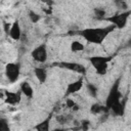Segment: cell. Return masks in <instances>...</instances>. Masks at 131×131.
<instances>
[{"label":"cell","mask_w":131,"mask_h":131,"mask_svg":"<svg viewBox=\"0 0 131 131\" xmlns=\"http://www.w3.org/2000/svg\"><path fill=\"white\" fill-rule=\"evenodd\" d=\"M127 45H128L129 47H131V38L128 40V43H127Z\"/></svg>","instance_id":"cb8c5ba5"},{"label":"cell","mask_w":131,"mask_h":131,"mask_svg":"<svg viewBox=\"0 0 131 131\" xmlns=\"http://www.w3.org/2000/svg\"><path fill=\"white\" fill-rule=\"evenodd\" d=\"M121 99L122 93L120 91V80H117L113 84L105 99V106L107 111H111L115 116H123L124 114L125 106Z\"/></svg>","instance_id":"6da1fadb"},{"label":"cell","mask_w":131,"mask_h":131,"mask_svg":"<svg viewBox=\"0 0 131 131\" xmlns=\"http://www.w3.org/2000/svg\"><path fill=\"white\" fill-rule=\"evenodd\" d=\"M86 89H87V92H88V94L91 96V97H93V98H96L97 97V94H98V88L94 85V84H92V83H87L86 84Z\"/></svg>","instance_id":"2e32d148"},{"label":"cell","mask_w":131,"mask_h":131,"mask_svg":"<svg viewBox=\"0 0 131 131\" xmlns=\"http://www.w3.org/2000/svg\"><path fill=\"white\" fill-rule=\"evenodd\" d=\"M53 131H64L63 129H61V128H57V129H54Z\"/></svg>","instance_id":"d4e9b609"},{"label":"cell","mask_w":131,"mask_h":131,"mask_svg":"<svg viewBox=\"0 0 131 131\" xmlns=\"http://www.w3.org/2000/svg\"><path fill=\"white\" fill-rule=\"evenodd\" d=\"M115 5L117 6V8H119V9H122L123 11L129 10V9H128V3H127L126 1H123V0L115 1Z\"/></svg>","instance_id":"44dd1931"},{"label":"cell","mask_w":131,"mask_h":131,"mask_svg":"<svg viewBox=\"0 0 131 131\" xmlns=\"http://www.w3.org/2000/svg\"><path fill=\"white\" fill-rule=\"evenodd\" d=\"M8 35L14 41L20 40V38H21V28H20V25H19L18 20H14L12 23V25L10 26Z\"/></svg>","instance_id":"30bf717a"},{"label":"cell","mask_w":131,"mask_h":131,"mask_svg":"<svg viewBox=\"0 0 131 131\" xmlns=\"http://www.w3.org/2000/svg\"><path fill=\"white\" fill-rule=\"evenodd\" d=\"M54 64L56 67H59V68H62V69H67L69 71L75 72V73L80 74L82 76L85 75L86 71H87L84 64L79 63V62H74V61H60V62H56Z\"/></svg>","instance_id":"8992f818"},{"label":"cell","mask_w":131,"mask_h":131,"mask_svg":"<svg viewBox=\"0 0 131 131\" xmlns=\"http://www.w3.org/2000/svg\"><path fill=\"white\" fill-rule=\"evenodd\" d=\"M36 131H50V118H46L35 126Z\"/></svg>","instance_id":"4fadbf2b"},{"label":"cell","mask_w":131,"mask_h":131,"mask_svg":"<svg viewBox=\"0 0 131 131\" xmlns=\"http://www.w3.org/2000/svg\"><path fill=\"white\" fill-rule=\"evenodd\" d=\"M20 74V66L16 62H8L5 66V76L10 83H14L18 80Z\"/></svg>","instance_id":"5b68a950"},{"label":"cell","mask_w":131,"mask_h":131,"mask_svg":"<svg viewBox=\"0 0 131 131\" xmlns=\"http://www.w3.org/2000/svg\"><path fill=\"white\" fill-rule=\"evenodd\" d=\"M31 56L33 57V59L36 62L44 63L48 58V52H47L46 45L45 44H40L39 46L35 47L31 52Z\"/></svg>","instance_id":"52a82bcc"},{"label":"cell","mask_w":131,"mask_h":131,"mask_svg":"<svg viewBox=\"0 0 131 131\" xmlns=\"http://www.w3.org/2000/svg\"><path fill=\"white\" fill-rule=\"evenodd\" d=\"M115 29L116 28L113 25H108L106 27L87 28V29H84V30L80 31V35L87 42H89L91 44L99 45L104 41V39L110 35V33L115 31Z\"/></svg>","instance_id":"7a4b0ae2"},{"label":"cell","mask_w":131,"mask_h":131,"mask_svg":"<svg viewBox=\"0 0 131 131\" xmlns=\"http://www.w3.org/2000/svg\"><path fill=\"white\" fill-rule=\"evenodd\" d=\"M0 131H10V127L8 125V121L3 117L0 119Z\"/></svg>","instance_id":"ffe728a7"},{"label":"cell","mask_w":131,"mask_h":131,"mask_svg":"<svg viewBox=\"0 0 131 131\" xmlns=\"http://www.w3.org/2000/svg\"><path fill=\"white\" fill-rule=\"evenodd\" d=\"M84 49H85V46H84V44L82 42L77 41V40L72 41V43H71V50L73 52H80V51H83Z\"/></svg>","instance_id":"e0dca14e"},{"label":"cell","mask_w":131,"mask_h":131,"mask_svg":"<svg viewBox=\"0 0 131 131\" xmlns=\"http://www.w3.org/2000/svg\"><path fill=\"white\" fill-rule=\"evenodd\" d=\"M89 127H90V122L88 120H84L81 122V129L83 131H87L89 129Z\"/></svg>","instance_id":"603a6c76"},{"label":"cell","mask_w":131,"mask_h":131,"mask_svg":"<svg viewBox=\"0 0 131 131\" xmlns=\"http://www.w3.org/2000/svg\"><path fill=\"white\" fill-rule=\"evenodd\" d=\"M111 56H101V55H94L89 57V61L95 72L98 75H104L107 71L108 62L111 61Z\"/></svg>","instance_id":"3957f363"},{"label":"cell","mask_w":131,"mask_h":131,"mask_svg":"<svg viewBox=\"0 0 131 131\" xmlns=\"http://www.w3.org/2000/svg\"><path fill=\"white\" fill-rule=\"evenodd\" d=\"M28 16H29L31 23H33V24H37L41 19V15L39 13H37L36 11H34V10H29Z\"/></svg>","instance_id":"ac0fdd59"},{"label":"cell","mask_w":131,"mask_h":131,"mask_svg":"<svg viewBox=\"0 0 131 131\" xmlns=\"http://www.w3.org/2000/svg\"><path fill=\"white\" fill-rule=\"evenodd\" d=\"M19 91L28 98H32L34 95V89L28 81H24L19 85Z\"/></svg>","instance_id":"8fae6325"},{"label":"cell","mask_w":131,"mask_h":131,"mask_svg":"<svg viewBox=\"0 0 131 131\" xmlns=\"http://www.w3.org/2000/svg\"><path fill=\"white\" fill-rule=\"evenodd\" d=\"M84 85V79L83 77H80L78 80L70 82L67 85V90H66V94L67 95H71V94H75L77 92H79L81 90V88Z\"/></svg>","instance_id":"9c48e42d"},{"label":"cell","mask_w":131,"mask_h":131,"mask_svg":"<svg viewBox=\"0 0 131 131\" xmlns=\"http://www.w3.org/2000/svg\"><path fill=\"white\" fill-rule=\"evenodd\" d=\"M21 92L20 91H17V92H14V91H8V90H5L4 93H2V97L3 99L5 100V102L9 105H17L20 100H21Z\"/></svg>","instance_id":"ba28073f"},{"label":"cell","mask_w":131,"mask_h":131,"mask_svg":"<svg viewBox=\"0 0 131 131\" xmlns=\"http://www.w3.org/2000/svg\"><path fill=\"white\" fill-rule=\"evenodd\" d=\"M34 75L36 77V79L42 84L47 80V72L44 68L42 67H36L34 68Z\"/></svg>","instance_id":"7c38bea8"},{"label":"cell","mask_w":131,"mask_h":131,"mask_svg":"<svg viewBox=\"0 0 131 131\" xmlns=\"http://www.w3.org/2000/svg\"><path fill=\"white\" fill-rule=\"evenodd\" d=\"M90 112L93 115H100V114H102L104 112H107V108H106L105 105H102V104L96 102V103H93L90 106Z\"/></svg>","instance_id":"5bb4252c"},{"label":"cell","mask_w":131,"mask_h":131,"mask_svg":"<svg viewBox=\"0 0 131 131\" xmlns=\"http://www.w3.org/2000/svg\"><path fill=\"white\" fill-rule=\"evenodd\" d=\"M130 15H131V10L129 9V10L122 11V12L116 13V14H114V15L107 16L104 20H106V21H108L111 25L115 26L116 29H123V28L126 27Z\"/></svg>","instance_id":"277c9868"},{"label":"cell","mask_w":131,"mask_h":131,"mask_svg":"<svg viewBox=\"0 0 131 131\" xmlns=\"http://www.w3.org/2000/svg\"><path fill=\"white\" fill-rule=\"evenodd\" d=\"M66 106H67L68 108L74 111V112H76V111H78V110L80 108V107H79V104H78L74 99H72V98H67V99H66Z\"/></svg>","instance_id":"d6986e66"},{"label":"cell","mask_w":131,"mask_h":131,"mask_svg":"<svg viewBox=\"0 0 131 131\" xmlns=\"http://www.w3.org/2000/svg\"><path fill=\"white\" fill-rule=\"evenodd\" d=\"M93 14H94V17L96 19H105L107 17L106 15V10L104 8H101V7H97V8H94L93 9Z\"/></svg>","instance_id":"9a60e30c"},{"label":"cell","mask_w":131,"mask_h":131,"mask_svg":"<svg viewBox=\"0 0 131 131\" xmlns=\"http://www.w3.org/2000/svg\"><path fill=\"white\" fill-rule=\"evenodd\" d=\"M69 120H70V118L66 115H57L56 116V121L59 124H66V123H68Z\"/></svg>","instance_id":"7402d4cb"}]
</instances>
